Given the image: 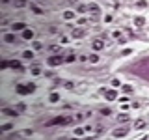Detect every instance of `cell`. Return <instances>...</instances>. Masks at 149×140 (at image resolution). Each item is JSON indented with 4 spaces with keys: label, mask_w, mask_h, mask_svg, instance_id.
I'll return each mask as SVG.
<instances>
[{
    "label": "cell",
    "mask_w": 149,
    "mask_h": 140,
    "mask_svg": "<svg viewBox=\"0 0 149 140\" xmlns=\"http://www.w3.org/2000/svg\"><path fill=\"white\" fill-rule=\"evenodd\" d=\"M71 34H73V37H84L86 32H84V30H73Z\"/></svg>",
    "instance_id": "obj_11"
},
{
    "label": "cell",
    "mask_w": 149,
    "mask_h": 140,
    "mask_svg": "<svg viewBox=\"0 0 149 140\" xmlns=\"http://www.w3.org/2000/svg\"><path fill=\"white\" fill-rule=\"evenodd\" d=\"M22 58H26V60H32V58H34V52H32V50H24V52H22Z\"/></svg>",
    "instance_id": "obj_15"
},
{
    "label": "cell",
    "mask_w": 149,
    "mask_h": 140,
    "mask_svg": "<svg viewBox=\"0 0 149 140\" xmlns=\"http://www.w3.org/2000/svg\"><path fill=\"white\" fill-rule=\"evenodd\" d=\"M22 136H32V134H34V133H32V129H26V131H22Z\"/></svg>",
    "instance_id": "obj_27"
},
{
    "label": "cell",
    "mask_w": 149,
    "mask_h": 140,
    "mask_svg": "<svg viewBox=\"0 0 149 140\" xmlns=\"http://www.w3.org/2000/svg\"><path fill=\"white\" fill-rule=\"evenodd\" d=\"M2 2H4V4H7V2H9V0H2Z\"/></svg>",
    "instance_id": "obj_38"
},
{
    "label": "cell",
    "mask_w": 149,
    "mask_h": 140,
    "mask_svg": "<svg viewBox=\"0 0 149 140\" xmlns=\"http://www.w3.org/2000/svg\"><path fill=\"white\" fill-rule=\"evenodd\" d=\"M88 11L91 13V19H93V21H97V19H99V6H97V4H90V6H88Z\"/></svg>",
    "instance_id": "obj_3"
},
{
    "label": "cell",
    "mask_w": 149,
    "mask_h": 140,
    "mask_svg": "<svg viewBox=\"0 0 149 140\" xmlns=\"http://www.w3.org/2000/svg\"><path fill=\"white\" fill-rule=\"evenodd\" d=\"M75 60H77V56H75V54H69L67 58H65V62H69V63H73Z\"/></svg>",
    "instance_id": "obj_23"
},
{
    "label": "cell",
    "mask_w": 149,
    "mask_h": 140,
    "mask_svg": "<svg viewBox=\"0 0 149 140\" xmlns=\"http://www.w3.org/2000/svg\"><path fill=\"white\" fill-rule=\"evenodd\" d=\"M78 11H88V6H78Z\"/></svg>",
    "instance_id": "obj_36"
},
{
    "label": "cell",
    "mask_w": 149,
    "mask_h": 140,
    "mask_svg": "<svg viewBox=\"0 0 149 140\" xmlns=\"http://www.w3.org/2000/svg\"><path fill=\"white\" fill-rule=\"evenodd\" d=\"M134 24L136 26H143L145 24V19L143 17H134Z\"/></svg>",
    "instance_id": "obj_12"
},
{
    "label": "cell",
    "mask_w": 149,
    "mask_h": 140,
    "mask_svg": "<svg viewBox=\"0 0 149 140\" xmlns=\"http://www.w3.org/2000/svg\"><path fill=\"white\" fill-rule=\"evenodd\" d=\"M64 17H65V19H73V17H75V13H73V11H65Z\"/></svg>",
    "instance_id": "obj_26"
},
{
    "label": "cell",
    "mask_w": 149,
    "mask_h": 140,
    "mask_svg": "<svg viewBox=\"0 0 149 140\" xmlns=\"http://www.w3.org/2000/svg\"><path fill=\"white\" fill-rule=\"evenodd\" d=\"M9 129H11V123H6V125H2L0 133H6V131H9Z\"/></svg>",
    "instance_id": "obj_22"
},
{
    "label": "cell",
    "mask_w": 149,
    "mask_h": 140,
    "mask_svg": "<svg viewBox=\"0 0 149 140\" xmlns=\"http://www.w3.org/2000/svg\"><path fill=\"white\" fill-rule=\"evenodd\" d=\"M2 114H6V116H11V118H15V116H17V110H13V108H2Z\"/></svg>",
    "instance_id": "obj_9"
},
{
    "label": "cell",
    "mask_w": 149,
    "mask_h": 140,
    "mask_svg": "<svg viewBox=\"0 0 149 140\" xmlns=\"http://www.w3.org/2000/svg\"><path fill=\"white\" fill-rule=\"evenodd\" d=\"M32 75H41V69H39V67H32Z\"/></svg>",
    "instance_id": "obj_25"
},
{
    "label": "cell",
    "mask_w": 149,
    "mask_h": 140,
    "mask_svg": "<svg viewBox=\"0 0 149 140\" xmlns=\"http://www.w3.org/2000/svg\"><path fill=\"white\" fill-rule=\"evenodd\" d=\"M91 47H93V50H103L104 47H106V43L103 41V39H93V41H91Z\"/></svg>",
    "instance_id": "obj_5"
},
{
    "label": "cell",
    "mask_w": 149,
    "mask_h": 140,
    "mask_svg": "<svg viewBox=\"0 0 149 140\" xmlns=\"http://www.w3.org/2000/svg\"><path fill=\"white\" fill-rule=\"evenodd\" d=\"M13 30H26V24H24V22H15Z\"/></svg>",
    "instance_id": "obj_14"
},
{
    "label": "cell",
    "mask_w": 149,
    "mask_h": 140,
    "mask_svg": "<svg viewBox=\"0 0 149 140\" xmlns=\"http://www.w3.org/2000/svg\"><path fill=\"white\" fill-rule=\"evenodd\" d=\"M143 127H145V121H143V119H140V121L134 123V129H143Z\"/></svg>",
    "instance_id": "obj_17"
},
{
    "label": "cell",
    "mask_w": 149,
    "mask_h": 140,
    "mask_svg": "<svg viewBox=\"0 0 149 140\" xmlns=\"http://www.w3.org/2000/svg\"><path fill=\"white\" fill-rule=\"evenodd\" d=\"M7 65H9V62H2V63H0V67H2V69H6Z\"/></svg>",
    "instance_id": "obj_35"
},
{
    "label": "cell",
    "mask_w": 149,
    "mask_h": 140,
    "mask_svg": "<svg viewBox=\"0 0 149 140\" xmlns=\"http://www.w3.org/2000/svg\"><path fill=\"white\" fill-rule=\"evenodd\" d=\"M17 108H19V110H26V105H24V103H17Z\"/></svg>",
    "instance_id": "obj_28"
},
{
    "label": "cell",
    "mask_w": 149,
    "mask_h": 140,
    "mask_svg": "<svg viewBox=\"0 0 149 140\" xmlns=\"http://www.w3.org/2000/svg\"><path fill=\"white\" fill-rule=\"evenodd\" d=\"M22 37H24V39H32V37H34V30L26 28V30H24V34H22Z\"/></svg>",
    "instance_id": "obj_10"
},
{
    "label": "cell",
    "mask_w": 149,
    "mask_h": 140,
    "mask_svg": "<svg viewBox=\"0 0 149 140\" xmlns=\"http://www.w3.org/2000/svg\"><path fill=\"white\" fill-rule=\"evenodd\" d=\"M101 114H103V116H108V114H110V108H101Z\"/></svg>",
    "instance_id": "obj_30"
},
{
    "label": "cell",
    "mask_w": 149,
    "mask_h": 140,
    "mask_svg": "<svg viewBox=\"0 0 149 140\" xmlns=\"http://www.w3.org/2000/svg\"><path fill=\"white\" fill-rule=\"evenodd\" d=\"M73 119L75 118H71V116H58L52 121H49L47 125H67V123H73Z\"/></svg>",
    "instance_id": "obj_2"
},
{
    "label": "cell",
    "mask_w": 149,
    "mask_h": 140,
    "mask_svg": "<svg viewBox=\"0 0 149 140\" xmlns=\"http://www.w3.org/2000/svg\"><path fill=\"white\" fill-rule=\"evenodd\" d=\"M104 97H106L108 101H114V99L117 97V91H116V90H106V91H104Z\"/></svg>",
    "instance_id": "obj_6"
},
{
    "label": "cell",
    "mask_w": 149,
    "mask_h": 140,
    "mask_svg": "<svg viewBox=\"0 0 149 140\" xmlns=\"http://www.w3.org/2000/svg\"><path fill=\"white\" fill-rule=\"evenodd\" d=\"M84 118V116H82V114H77V116H75V121H80V119Z\"/></svg>",
    "instance_id": "obj_37"
},
{
    "label": "cell",
    "mask_w": 149,
    "mask_h": 140,
    "mask_svg": "<svg viewBox=\"0 0 149 140\" xmlns=\"http://www.w3.org/2000/svg\"><path fill=\"white\" fill-rule=\"evenodd\" d=\"M17 93H21V95H26V93H30L28 86H22V84H19V86H17Z\"/></svg>",
    "instance_id": "obj_8"
},
{
    "label": "cell",
    "mask_w": 149,
    "mask_h": 140,
    "mask_svg": "<svg viewBox=\"0 0 149 140\" xmlns=\"http://www.w3.org/2000/svg\"><path fill=\"white\" fill-rule=\"evenodd\" d=\"M134 73H138L140 77H143V78L149 80V58H143L140 63H136L134 65Z\"/></svg>",
    "instance_id": "obj_1"
},
{
    "label": "cell",
    "mask_w": 149,
    "mask_h": 140,
    "mask_svg": "<svg viewBox=\"0 0 149 140\" xmlns=\"http://www.w3.org/2000/svg\"><path fill=\"white\" fill-rule=\"evenodd\" d=\"M15 2V6L17 7H22V6H26V0H13Z\"/></svg>",
    "instance_id": "obj_19"
},
{
    "label": "cell",
    "mask_w": 149,
    "mask_h": 140,
    "mask_svg": "<svg viewBox=\"0 0 149 140\" xmlns=\"http://www.w3.org/2000/svg\"><path fill=\"white\" fill-rule=\"evenodd\" d=\"M9 67H13V69H21V62H17V60H11V62H9Z\"/></svg>",
    "instance_id": "obj_16"
},
{
    "label": "cell",
    "mask_w": 149,
    "mask_h": 140,
    "mask_svg": "<svg viewBox=\"0 0 149 140\" xmlns=\"http://www.w3.org/2000/svg\"><path fill=\"white\" fill-rule=\"evenodd\" d=\"M41 47H43V45H41V43H39V41H34V49H36V50H39V49H41Z\"/></svg>",
    "instance_id": "obj_32"
},
{
    "label": "cell",
    "mask_w": 149,
    "mask_h": 140,
    "mask_svg": "<svg viewBox=\"0 0 149 140\" xmlns=\"http://www.w3.org/2000/svg\"><path fill=\"white\" fill-rule=\"evenodd\" d=\"M121 90L125 91V93H130V91H132V86H130V84H125V86H123Z\"/></svg>",
    "instance_id": "obj_20"
},
{
    "label": "cell",
    "mask_w": 149,
    "mask_h": 140,
    "mask_svg": "<svg viewBox=\"0 0 149 140\" xmlns=\"http://www.w3.org/2000/svg\"><path fill=\"white\" fill-rule=\"evenodd\" d=\"M136 6H138V7H145V6H147V2H143V0H140V2H136Z\"/></svg>",
    "instance_id": "obj_29"
},
{
    "label": "cell",
    "mask_w": 149,
    "mask_h": 140,
    "mask_svg": "<svg viewBox=\"0 0 149 140\" xmlns=\"http://www.w3.org/2000/svg\"><path fill=\"white\" fill-rule=\"evenodd\" d=\"M117 119H119V121H123V123H125V121H129V119H130V118H129L127 114H119V116H117Z\"/></svg>",
    "instance_id": "obj_18"
},
{
    "label": "cell",
    "mask_w": 149,
    "mask_h": 140,
    "mask_svg": "<svg viewBox=\"0 0 149 140\" xmlns=\"http://www.w3.org/2000/svg\"><path fill=\"white\" fill-rule=\"evenodd\" d=\"M127 133H129V131L125 129V127H123V129H116V131H114V136H116V138H123Z\"/></svg>",
    "instance_id": "obj_7"
},
{
    "label": "cell",
    "mask_w": 149,
    "mask_h": 140,
    "mask_svg": "<svg viewBox=\"0 0 149 140\" xmlns=\"http://www.w3.org/2000/svg\"><path fill=\"white\" fill-rule=\"evenodd\" d=\"M4 41L6 43H15V35L13 34H6L4 35Z\"/></svg>",
    "instance_id": "obj_13"
},
{
    "label": "cell",
    "mask_w": 149,
    "mask_h": 140,
    "mask_svg": "<svg viewBox=\"0 0 149 140\" xmlns=\"http://www.w3.org/2000/svg\"><path fill=\"white\" fill-rule=\"evenodd\" d=\"M26 86H28L30 93H32V91H36V84H26Z\"/></svg>",
    "instance_id": "obj_33"
},
{
    "label": "cell",
    "mask_w": 149,
    "mask_h": 140,
    "mask_svg": "<svg viewBox=\"0 0 149 140\" xmlns=\"http://www.w3.org/2000/svg\"><path fill=\"white\" fill-rule=\"evenodd\" d=\"M65 88H67V90H73V88H75V84H73V82H65Z\"/></svg>",
    "instance_id": "obj_34"
},
{
    "label": "cell",
    "mask_w": 149,
    "mask_h": 140,
    "mask_svg": "<svg viewBox=\"0 0 149 140\" xmlns=\"http://www.w3.org/2000/svg\"><path fill=\"white\" fill-rule=\"evenodd\" d=\"M75 134H77V136H82V134H84V129H75Z\"/></svg>",
    "instance_id": "obj_31"
},
{
    "label": "cell",
    "mask_w": 149,
    "mask_h": 140,
    "mask_svg": "<svg viewBox=\"0 0 149 140\" xmlns=\"http://www.w3.org/2000/svg\"><path fill=\"white\" fill-rule=\"evenodd\" d=\"M58 99H60V95H58V93H50V101H52V103H56Z\"/></svg>",
    "instance_id": "obj_24"
},
{
    "label": "cell",
    "mask_w": 149,
    "mask_h": 140,
    "mask_svg": "<svg viewBox=\"0 0 149 140\" xmlns=\"http://www.w3.org/2000/svg\"><path fill=\"white\" fill-rule=\"evenodd\" d=\"M88 60H90L91 63H97V62H99V56H97V54H91L90 58H88Z\"/></svg>",
    "instance_id": "obj_21"
},
{
    "label": "cell",
    "mask_w": 149,
    "mask_h": 140,
    "mask_svg": "<svg viewBox=\"0 0 149 140\" xmlns=\"http://www.w3.org/2000/svg\"><path fill=\"white\" fill-rule=\"evenodd\" d=\"M47 62H49V65H52V67H54V65H60V63L65 62V60H64V58H62L60 54H56V56H50Z\"/></svg>",
    "instance_id": "obj_4"
}]
</instances>
